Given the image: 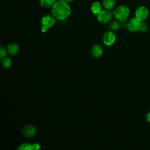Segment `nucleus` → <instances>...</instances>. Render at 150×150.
I'll return each instance as SVG.
<instances>
[{
  "mask_svg": "<svg viewBox=\"0 0 150 150\" xmlns=\"http://www.w3.org/2000/svg\"><path fill=\"white\" fill-rule=\"evenodd\" d=\"M52 14L60 20L67 18L71 13V9L67 3L61 1H57L51 9Z\"/></svg>",
  "mask_w": 150,
  "mask_h": 150,
  "instance_id": "1",
  "label": "nucleus"
},
{
  "mask_svg": "<svg viewBox=\"0 0 150 150\" xmlns=\"http://www.w3.org/2000/svg\"><path fill=\"white\" fill-rule=\"evenodd\" d=\"M129 12V9L127 6L120 5L114 9L112 14L117 20L124 22L128 18Z\"/></svg>",
  "mask_w": 150,
  "mask_h": 150,
  "instance_id": "2",
  "label": "nucleus"
},
{
  "mask_svg": "<svg viewBox=\"0 0 150 150\" xmlns=\"http://www.w3.org/2000/svg\"><path fill=\"white\" fill-rule=\"evenodd\" d=\"M56 23V18L52 14L44 15L41 19V31L43 33L46 32L48 29L53 27Z\"/></svg>",
  "mask_w": 150,
  "mask_h": 150,
  "instance_id": "3",
  "label": "nucleus"
},
{
  "mask_svg": "<svg viewBox=\"0 0 150 150\" xmlns=\"http://www.w3.org/2000/svg\"><path fill=\"white\" fill-rule=\"evenodd\" d=\"M113 14L108 9L101 10L97 15L98 21L101 23H107L112 19Z\"/></svg>",
  "mask_w": 150,
  "mask_h": 150,
  "instance_id": "4",
  "label": "nucleus"
},
{
  "mask_svg": "<svg viewBox=\"0 0 150 150\" xmlns=\"http://www.w3.org/2000/svg\"><path fill=\"white\" fill-rule=\"evenodd\" d=\"M149 16V10L145 6H139L135 12V17L141 21L146 20Z\"/></svg>",
  "mask_w": 150,
  "mask_h": 150,
  "instance_id": "5",
  "label": "nucleus"
},
{
  "mask_svg": "<svg viewBox=\"0 0 150 150\" xmlns=\"http://www.w3.org/2000/svg\"><path fill=\"white\" fill-rule=\"evenodd\" d=\"M142 21L137 18L135 17L131 19L127 23V28L130 32H137L139 31Z\"/></svg>",
  "mask_w": 150,
  "mask_h": 150,
  "instance_id": "6",
  "label": "nucleus"
},
{
  "mask_svg": "<svg viewBox=\"0 0 150 150\" xmlns=\"http://www.w3.org/2000/svg\"><path fill=\"white\" fill-rule=\"evenodd\" d=\"M116 36L112 31L105 32L103 36V41L107 46L113 45L115 41Z\"/></svg>",
  "mask_w": 150,
  "mask_h": 150,
  "instance_id": "7",
  "label": "nucleus"
},
{
  "mask_svg": "<svg viewBox=\"0 0 150 150\" xmlns=\"http://www.w3.org/2000/svg\"><path fill=\"white\" fill-rule=\"evenodd\" d=\"M23 135L26 138H31L33 137L36 134V129L32 125H26L22 130Z\"/></svg>",
  "mask_w": 150,
  "mask_h": 150,
  "instance_id": "8",
  "label": "nucleus"
},
{
  "mask_svg": "<svg viewBox=\"0 0 150 150\" xmlns=\"http://www.w3.org/2000/svg\"><path fill=\"white\" fill-rule=\"evenodd\" d=\"M91 52L93 57H100L103 53V50L100 45H94L91 49Z\"/></svg>",
  "mask_w": 150,
  "mask_h": 150,
  "instance_id": "9",
  "label": "nucleus"
},
{
  "mask_svg": "<svg viewBox=\"0 0 150 150\" xmlns=\"http://www.w3.org/2000/svg\"><path fill=\"white\" fill-rule=\"evenodd\" d=\"M18 50H19L18 46L15 43H12L8 45L6 47L7 53L9 55H12V56L16 55L18 53Z\"/></svg>",
  "mask_w": 150,
  "mask_h": 150,
  "instance_id": "10",
  "label": "nucleus"
},
{
  "mask_svg": "<svg viewBox=\"0 0 150 150\" xmlns=\"http://www.w3.org/2000/svg\"><path fill=\"white\" fill-rule=\"evenodd\" d=\"M102 10V6L99 2H94L91 5V11L94 15H97Z\"/></svg>",
  "mask_w": 150,
  "mask_h": 150,
  "instance_id": "11",
  "label": "nucleus"
},
{
  "mask_svg": "<svg viewBox=\"0 0 150 150\" xmlns=\"http://www.w3.org/2000/svg\"><path fill=\"white\" fill-rule=\"evenodd\" d=\"M116 3L115 0H103V5L105 9H111L114 8Z\"/></svg>",
  "mask_w": 150,
  "mask_h": 150,
  "instance_id": "12",
  "label": "nucleus"
},
{
  "mask_svg": "<svg viewBox=\"0 0 150 150\" xmlns=\"http://www.w3.org/2000/svg\"><path fill=\"white\" fill-rule=\"evenodd\" d=\"M56 2V0H40V5L46 8H52Z\"/></svg>",
  "mask_w": 150,
  "mask_h": 150,
  "instance_id": "13",
  "label": "nucleus"
},
{
  "mask_svg": "<svg viewBox=\"0 0 150 150\" xmlns=\"http://www.w3.org/2000/svg\"><path fill=\"white\" fill-rule=\"evenodd\" d=\"M12 60L9 57H5L2 59V65L3 67L5 69L10 67L12 65Z\"/></svg>",
  "mask_w": 150,
  "mask_h": 150,
  "instance_id": "14",
  "label": "nucleus"
},
{
  "mask_svg": "<svg viewBox=\"0 0 150 150\" xmlns=\"http://www.w3.org/2000/svg\"><path fill=\"white\" fill-rule=\"evenodd\" d=\"M109 27H110V29L112 31H117V30L119 29V28L120 27V25L118 22L114 21L110 23Z\"/></svg>",
  "mask_w": 150,
  "mask_h": 150,
  "instance_id": "15",
  "label": "nucleus"
},
{
  "mask_svg": "<svg viewBox=\"0 0 150 150\" xmlns=\"http://www.w3.org/2000/svg\"><path fill=\"white\" fill-rule=\"evenodd\" d=\"M18 149L21 150H32V145L28 143H23L20 145Z\"/></svg>",
  "mask_w": 150,
  "mask_h": 150,
  "instance_id": "16",
  "label": "nucleus"
},
{
  "mask_svg": "<svg viewBox=\"0 0 150 150\" xmlns=\"http://www.w3.org/2000/svg\"><path fill=\"white\" fill-rule=\"evenodd\" d=\"M148 25L146 23L142 22L139 31H140V32H141L142 33H145V32H146L148 31Z\"/></svg>",
  "mask_w": 150,
  "mask_h": 150,
  "instance_id": "17",
  "label": "nucleus"
},
{
  "mask_svg": "<svg viewBox=\"0 0 150 150\" xmlns=\"http://www.w3.org/2000/svg\"><path fill=\"white\" fill-rule=\"evenodd\" d=\"M6 53H7V52L5 50V48L4 46H1V47H0V58L1 59L5 58Z\"/></svg>",
  "mask_w": 150,
  "mask_h": 150,
  "instance_id": "18",
  "label": "nucleus"
},
{
  "mask_svg": "<svg viewBox=\"0 0 150 150\" xmlns=\"http://www.w3.org/2000/svg\"><path fill=\"white\" fill-rule=\"evenodd\" d=\"M40 149L39 144H38L37 143H35L32 145V149L37 150V149Z\"/></svg>",
  "mask_w": 150,
  "mask_h": 150,
  "instance_id": "19",
  "label": "nucleus"
},
{
  "mask_svg": "<svg viewBox=\"0 0 150 150\" xmlns=\"http://www.w3.org/2000/svg\"><path fill=\"white\" fill-rule=\"evenodd\" d=\"M146 121L150 123V111H149L146 115Z\"/></svg>",
  "mask_w": 150,
  "mask_h": 150,
  "instance_id": "20",
  "label": "nucleus"
},
{
  "mask_svg": "<svg viewBox=\"0 0 150 150\" xmlns=\"http://www.w3.org/2000/svg\"><path fill=\"white\" fill-rule=\"evenodd\" d=\"M60 1H63V2H66V3L69 4V3L71 2H72L73 0H60Z\"/></svg>",
  "mask_w": 150,
  "mask_h": 150,
  "instance_id": "21",
  "label": "nucleus"
}]
</instances>
